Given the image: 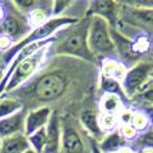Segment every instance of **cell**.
I'll return each mask as SVG.
<instances>
[{
    "instance_id": "6da1fadb",
    "label": "cell",
    "mask_w": 153,
    "mask_h": 153,
    "mask_svg": "<svg viewBox=\"0 0 153 153\" xmlns=\"http://www.w3.org/2000/svg\"><path fill=\"white\" fill-rule=\"evenodd\" d=\"M70 85H71V75L65 67H59L55 65L47 67L43 66L31 81H28L16 91L7 95H12L20 100L24 109L27 103L31 105L30 109L50 106L53 102H56L66 95Z\"/></svg>"
},
{
    "instance_id": "7a4b0ae2",
    "label": "cell",
    "mask_w": 153,
    "mask_h": 153,
    "mask_svg": "<svg viewBox=\"0 0 153 153\" xmlns=\"http://www.w3.org/2000/svg\"><path fill=\"white\" fill-rule=\"evenodd\" d=\"M87 30H89V19L75 22L71 26H67L56 32L51 46V53L58 56H66L85 63L93 65L95 56L91 54L87 45Z\"/></svg>"
},
{
    "instance_id": "3957f363",
    "label": "cell",
    "mask_w": 153,
    "mask_h": 153,
    "mask_svg": "<svg viewBox=\"0 0 153 153\" xmlns=\"http://www.w3.org/2000/svg\"><path fill=\"white\" fill-rule=\"evenodd\" d=\"M89 30H87V45L91 54L98 58H113L116 54L111 26L106 20L98 16H89Z\"/></svg>"
},
{
    "instance_id": "277c9868",
    "label": "cell",
    "mask_w": 153,
    "mask_h": 153,
    "mask_svg": "<svg viewBox=\"0 0 153 153\" xmlns=\"http://www.w3.org/2000/svg\"><path fill=\"white\" fill-rule=\"evenodd\" d=\"M3 4L5 15L0 23V35L10 38L13 45H18L32 31L27 20V15L22 12L13 1H5Z\"/></svg>"
},
{
    "instance_id": "5b68a950",
    "label": "cell",
    "mask_w": 153,
    "mask_h": 153,
    "mask_svg": "<svg viewBox=\"0 0 153 153\" xmlns=\"http://www.w3.org/2000/svg\"><path fill=\"white\" fill-rule=\"evenodd\" d=\"M153 65L149 62H138L133 67L128 69L121 87L126 98H133L149 83Z\"/></svg>"
},
{
    "instance_id": "8992f818",
    "label": "cell",
    "mask_w": 153,
    "mask_h": 153,
    "mask_svg": "<svg viewBox=\"0 0 153 153\" xmlns=\"http://www.w3.org/2000/svg\"><path fill=\"white\" fill-rule=\"evenodd\" d=\"M62 121V152L63 153H86V145L78 128L70 117H61Z\"/></svg>"
},
{
    "instance_id": "52a82bcc",
    "label": "cell",
    "mask_w": 153,
    "mask_h": 153,
    "mask_svg": "<svg viewBox=\"0 0 153 153\" xmlns=\"http://www.w3.org/2000/svg\"><path fill=\"white\" fill-rule=\"evenodd\" d=\"M120 15V3L110 1V0H94L89 1L87 7V15L89 16H98V18L106 20L111 27L116 26Z\"/></svg>"
},
{
    "instance_id": "ba28073f",
    "label": "cell",
    "mask_w": 153,
    "mask_h": 153,
    "mask_svg": "<svg viewBox=\"0 0 153 153\" xmlns=\"http://www.w3.org/2000/svg\"><path fill=\"white\" fill-rule=\"evenodd\" d=\"M54 109L51 106H39L27 110L24 121V134L30 136L40 129H45L50 121Z\"/></svg>"
},
{
    "instance_id": "9c48e42d",
    "label": "cell",
    "mask_w": 153,
    "mask_h": 153,
    "mask_svg": "<svg viewBox=\"0 0 153 153\" xmlns=\"http://www.w3.org/2000/svg\"><path fill=\"white\" fill-rule=\"evenodd\" d=\"M62 152V121L61 116L54 110L47 126H46V148L43 153Z\"/></svg>"
},
{
    "instance_id": "30bf717a",
    "label": "cell",
    "mask_w": 153,
    "mask_h": 153,
    "mask_svg": "<svg viewBox=\"0 0 153 153\" xmlns=\"http://www.w3.org/2000/svg\"><path fill=\"white\" fill-rule=\"evenodd\" d=\"M27 110L23 109L19 113L13 114L7 118L0 120V138H7L11 136L24 133V121H26Z\"/></svg>"
},
{
    "instance_id": "8fae6325",
    "label": "cell",
    "mask_w": 153,
    "mask_h": 153,
    "mask_svg": "<svg viewBox=\"0 0 153 153\" xmlns=\"http://www.w3.org/2000/svg\"><path fill=\"white\" fill-rule=\"evenodd\" d=\"M98 118H100V113L95 111L94 109H85L79 114V124H81V126L89 133L91 140L97 141V143L105 136L100 128Z\"/></svg>"
},
{
    "instance_id": "7c38bea8",
    "label": "cell",
    "mask_w": 153,
    "mask_h": 153,
    "mask_svg": "<svg viewBox=\"0 0 153 153\" xmlns=\"http://www.w3.org/2000/svg\"><path fill=\"white\" fill-rule=\"evenodd\" d=\"M53 18V1H43L38 0L35 8H32L27 13V20L31 30L45 24L48 19Z\"/></svg>"
},
{
    "instance_id": "4fadbf2b",
    "label": "cell",
    "mask_w": 153,
    "mask_h": 153,
    "mask_svg": "<svg viewBox=\"0 0 153 153\" xmlns=\"http://www.w3.org/2000/svg\"><path fill=\"white\" fill-rule=\"evenodd\" d=\"M128 67L124 62H120L114 58H105L101 63V75L111 78L121 83L126 75Z\"/></svg>"
},
{
    "instance_id": "5bb4252c",
    "label": "cell",
    "mask_w": 153,
    "mask_h": 153,
    "mask_svg": "<svg viewBox=\"0 0 153 153\" xmlns=\"http://www.w3.org/2000/svg\"><path fill=\"white\" fill-rule=\"evenodd\" d=\"M124 101L122 97L118 94H113V93H103L100 98L98 102V113L101 114H117L124 109Z\"/></svg>"
},
{
    "instance_id": "9a60e30c",
    "label": "cell",
    "mask_w": 153,
    "mask_h": 153,
    "mask_svg": "<svg viewBox=\"0 0 153 153\" xmlns=\"http://www.w3.org/2000/svg\"><path fill=\"white\" fill-rule=\"evenodd\" d=\"M97 144L101 153H117L124 146L129 145L128 141H125L124 137L118 133V130H114V132L105 134Z\"/></svg>"
},
{
    "instance_id": "2e32d148",
    "label": "cell",
    "mask_w": 153,
    "mask_h": 153,
    "mask_svg": "<svg viewBox=\"0 0 153 153\" xmlns=\"http://www.w3.org/2000/svg\"><path fill=\"white\" fill-rule=\"evenodd\" d=\"M28 148L30 145L27 136L24 133H20V134L3 138L1 145H0V153H22Z\"/></svg>"
},
{
    "instance_id": "e0dca14e",
    "label": "cell",
    "mask_w": 153,
    "mask_h": 153,
    "mask_svg": "<svg viewBox=\"0 0 153 153\" xmlns=\"http://www.w3.org/2000/svg\"><path fill=\"white\" fill-rule=\"evenodd\" d=\"M124 4V3H122ZM126 10H129V13L121 11L120 7V15L118 16H124L125 18H133L136 20V23L143 24L146 27H152L153 28V8H134V7H129V5L124 4Z\"/></svg>"
},
{
    "instance_id": "ac0fdd59",
    "label": "cell",
    "mask_w": 153,
    "mask_h": 153,
    "mask_svg": "<svg viewBox=\"0 0 153 153\" xmlns=\"http://www.w3.org/2000/svg\"><path fill=\"white\" fill-rule=\"evenodd\" d=\"M23 109H24L23 103L18 98L7 94L0 97V120L13 116V114L19 113Z\"/></svg>"
},
{
    "instance_id": "d6986e66",
    "label": "cell",
    "mask_w": 153,
    "mask_h": 153,
    "mask_svg": "<svg viewBox=\"0 0 153 153\" xmlns=\"http://www.w3.org/2000/svg\"><path fill=\"white\" fill-rule=\"evenodd\" d=\"M27 140H28V145L32 151H35L36 153H43L46 148V128L27 136Z\"/></svg>"
},
{
    "instance_id": "ffe728a7",
    "label": "cell",
    "mask_w": 153,
    "mask_h": 153,
    "mask_svg": "<svg viewBox=\"0 0 153 153\" xmlns=\"http://www.w3.org/2000/svg\"><path fill=\"white\" fill-rule=\"evenodd\" d=\"M132 125L138 133H143L145 130L149 129L151 122H149L148 114L145 113V110H134L133 111V117H132Z\"/></svg>"
},
{
    "instance_id": "44dd1931",
    "label": "cell",
    "mask_w": 153,
    "mask_h": 153,
    "mask_svg": "<svg viewBox=\"0 0 153 153\" xmlns=\"http://www.w3.org/2000/svg\"><path fill=\"white\" fill-rule=\"evenodd\" d=\"M98 121H100V128L103 134H108V133H111L118 129V118L114 114H101L100 113Z\"/></svg>"
},
{
    "instance_id": "7402d4cb",
    "label": "cell",
    "mask_w": 153,
    "mask_h": 153,
    "mask_svg": "<svg viewBox=\"0 0 153 153\" xmlns=\"http://www.w3.org/2000/svg\"><path fill=\"white\" fill-rule=\"evenodd\" d=\"M134 148L133 149H143V148H151L153 149V129L152 130H145V132L140 133L136 140L132 141Z\"/></svg>"
},
{
    "instance_id": "603a6c76",
    "label": "cell",
    "mask_w": 153,
    "mask_h": 153,
    "mask_svg": "<svg viewBox=\"0 0 153 153\" xmlns=\"http://www.w3.org/2000/svg\"><path fill=\"white\" fill-rule=\"evenodd\" d=\"M101 89L103 90V93H113V94H118V95H121V97L124 95L121 83L111 78H108V76L101 75Z\"/></svg>"
},
{
    "instance_id": "cb8c5ba5",
    "label": "cell",
    "mask_w": 153,
    "mask_h": 153,
    "mask_svg": "<svg viewBox=\"0 0 153 153\" xmlns=\"http://www.w3.org/2000/svg\"><path fill=\"white\" fill-rule=\"evenodd\" d=\"M70 4H71L70 0H55V1H53V18L65 16Z\"/></svg>"
},
{
    "instance_id": "d4e9b609",
    "label": "cell",
    "mask_w": 153,
    "mask_h": 153,
    "mask_svg": "<svg viewBox=\"0 0 153 153\" xmlns=\"http://www.w3.org/2000/svg\"><path fill=\"white\" fill-rule=\"evenodd\" d=\"M117 130H118V133L124 137V140L128 141V144H129L130 141L136 140L137 136L140 134V133H138L137 130L132 126V125H121V126H118V129Z\"/></svg>"
},
{
    "instance_id": "484cf974",
    "label": "cell",
    "mask_w": 153,
    "mask_h": 153,
    "mask_svg": "<svg viewBox=\"0 0 153 153\" xmlns=\"http://www.w3.org/2000/svg\"><path fill=\"white\" fill-rule=\"evenodd\" d=\"M136 97H138L143 102L148 103L149 106H153V83L149 81V83L138 93Z\"/></svg>"
},
{
    "instance_id": "4316f807",
    "label": "cell",
    "mask_w": 153,
    "mask_h": 153,
    "mask_svg": "<svg viewBox=\"0 0 153 153\" xmlns=\"http://www.w3.org/2000/svg\"><path fill=\"white\" fill-rule=\"evenodd\" d=\"M133 109L130 108H124L118 114H117V118H118V126L121 125H130L132 124V117H133Z\"/></svg>"
},
{
    "instance_id": "83f0119b",
    "label": "cell",
    "mask_w": 153,
    "mask_h": 153,
    "mask_svg": "<svg viewBox=\"0 0 153 153\" xmlns=\"http://www.w3.org/2000/svg\"><path fill=\"white\" fill-rule=\"evenodd\" d=\"M145 113L148 114V118H149V122L153 126V106H149L148 109H145Z\"/></svg>"
},
{
    "instance_id": "f1b7e54d",
    "label": "cell",
    "mask_w": 153,
    "mask_h": 153,
    "mask_svg": "<svg viewBox=\"0 0 153 153\" xmlns=\"http://www.w3.org/2000/svg\"><path fill=\"white\" fill-rule=\"evenodd\" d=\"M117 153H136V151L132 148V146L128 145V146H124L122 149H120V151L117 152Z\"/></svg>"
},
{
    "instance_id": "f546056e",
    "label": "cell",
    "mask_w": 153,
    "mask_h": 153,
    "mask_svg": "<svg viewBox=\"0 0 153 153\" xmlns=\"http://www.w3.org/2000/svg\"><path fill=\"white\" fill-rule=\"evenodd\" d=\"M91 153H101L100 148H98L97 141H94V140L91 141Z\"/></svg>"
},
{
    "instance_id": "4dcf8cb0",
    "label": "cell",
    "mask_w": 153,
    "mask_h": 153,
    "mask_svg": "<svg viewBox=\"0 0 153 153\" xmlns=\"http://www.w3.org/2000/svg\"><path fill=\"white\" fill-rule=\"evenodd\" d=\"M4 15H5L4 4H3V3H0V23H1V22H3V19H4Z\"/></svg>"
},
{
    "instance_id": "1f68e13d",
    "label": "cell",
    "mask_w": 153,
    "mask_h": 153,
    "mask_svg": "<svg viewBox=\"0 0 153 153\" xmlns=\"http://www.w3.org/2000/svg\"><path fill=\"white\" fill-rule=\"evenodd\" d=\"M136 153H153V149H151V148H143V149L136 151Z\"/></svg>"
},
{
    "instance_id": "d6a6232c",
    "label": "cell",
    "mask_w": 153,
    "mask_h": 153,
    "mask_svg": "<svg viewBox=\"0 0 153 153\" xmlns=\"http://www.w3.org/2000/svg\"><path fill=\"white\" fill-rule=\"evenodd\" d=\"M4 73H5V69L3 66H0V83H1L3 78H4Z\"/></svg>"
},
{
    "instance_id": "836d02e7",
    "label": "cell",
    "mask_w": 153,
    "mask_h": 153,
    "mask_svg": "<svg viewBox=\"0 0 153 153\" xmlns=\"http://www.w3.org/2000/svg\"><path fill=\"white\" fill-rule=\"evenodd\" d=\"M22 153H36V152H35V151H32L31 148H28V149H26V151H24V152H22Z\"/></svg>"
},
{
    "instance_id": "e575fe53",
    "label": "cell",
    "mask_w": 153,
    "mask_h": 153,
    "mask_svg": "<svg viewBox=\"0 0 153 153\" xmlns=\"http://www.w3.org/2000/svg\"><path fill=\"white\" fill-rule=\"evenodd\" d=\"M151 82L153 83V70H152V73H151Z\"/></svg>"
},
{
    "instance_id": "d590c367",
    "label": "cell",
    "mask_w": 153,
    "mask_h": 153,
    "mask_svg": "<svg viewBox=\"0 0 153 153\" xmlns=\"http://www.w3.org/2000/svg\"><path fill=\"white\" fill-rule=\"evenodd\" d=\"M0 145H1V138H0Z\"/></svg>"
}]
</instances>
